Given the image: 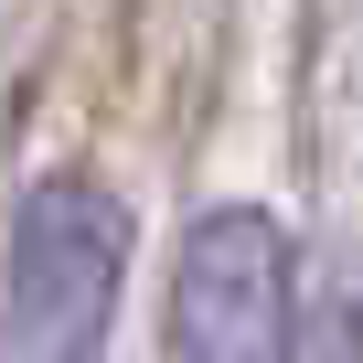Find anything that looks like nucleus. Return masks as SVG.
Wrapping results in <instances>:
<instances>
[{"mask_svg":"<svg viewBox=\"0 0 363 363\" xmlns=\"http://www.w3.org/2000/svg\"><path fill=\"white\" fill-rule=\"evenodd\" d=\"M128 278V214L96 182H33L11 225V278H0V352L11 363H96L107 310Z\"/></svg>","mask_w":363,"mask_h":363,"instance_id":"1","label":"nucleus"},{"mask_svg":"<svg viewBox=\"0 0 363 363\" xmlns=\"http://www.w3.org/2000/svg\"><path fill=\"white\" fill-rule=\"evenodd\" d=\"M171 352L182 363H299L289 235L257 203H214L171 267Z\"/></svg>","mask_w":363,"mask_h":363,"instance_id":"2","label":"nucleus"},{"mask_svg":"<svg viewBox=\"0 0 363 363\" xmlns=\"http://www.w3.org/2000/svg\"><path fill=\"white\" fill-rule=\"evenodd\" d=\"M299 363H363V289H342V299H320V310H310Z\"/></svg>","mask_w":363,"mask_h":363,"instance_id":"3","label":"nucleus"}]
</instances>
